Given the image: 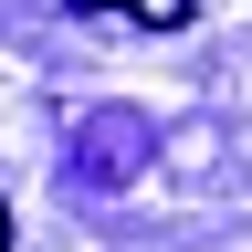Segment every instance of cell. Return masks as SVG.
<instances>
[{"label":"cell","mask_w":252,"mask_h":252,"mask_svg":"<svg viewBox=\"0 0 252 252\" xmlns=\"http://www.w3.org/2000/svg\"><path fill=\"white\" fill-rule=\"evenodd\" d=\"M0 242H11V210H0Z\"/></svg>","instance_id":"obj_2"},{"label":"cell","mask_w":252,"mask_h":252,"mask_svg":"<svg viewBox=\"0 0 252 252\" xmlns=\"http://www.w3.org/2000/svg\"><path fill=\"white\" fill-rule=\"evenodd\" d=\"M74 11H116V21H147V32H179L200 0H74Z\"/></svg>","instance_id":"obj_1"}]
</instances>
